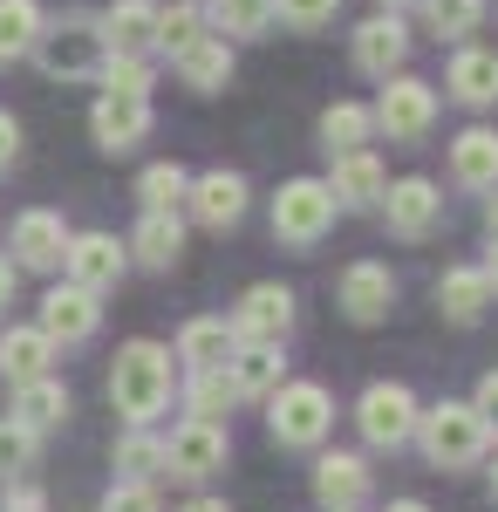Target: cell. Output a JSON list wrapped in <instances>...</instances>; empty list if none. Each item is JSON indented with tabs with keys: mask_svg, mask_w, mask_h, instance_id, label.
Wrapping results in <instances>:
<instances>
[{
	"mask_svg": "<svg viewBox=\"0 0 498 512\" xmlns=\"http://www.w3.org/2000/svg\"><path fill=\"white\" fill-rule=\"evenodd\" d=\"M178 355L164 342H123L110 362V403L123 424H157L171 410V390H178Z\"/></svg>",
	"mask_w": 498,
	"mask_h": 512,
	"instance_id": "1",
	"label": "cell"
},
{
	"mask_svg": "<svg viewBox=\"0 0 498 512\" xmlns=\"http://www.w3.org/2000/svg\"><path fill=\"white\" fill-rule=\"evenodd\" d=\"M410 444L423 451V465H430V472H471V465L492 451V424H485L471 403L444 396V403L417 410V437H410Z\"/></svg>",
	"mask_w": 498,
	"mask_h": 512,
	"instance_id": "2",
	"label": "cell"
},
{
	"mask_svg": "<svg viewBox=\"0 0 498 512\" xmlns=\"http://www.w3.org/2000/svg\"><path fill=\"white\" fill-rule=\"evenodd\" d=\"M335 431V396L321 383H280L267 396V437L280 451H321Z\"/></svg>",
	"mask_w": 498,
	"mask_h": 512,
	"instance_id": "3",
	"label": "cell"
},
{
	"mask_svg": "<svg viewBox=\"0 0 498 512\" xmlns=\"http://www.w3.org/2000/svg\"><path fill=\"white\" fill-rule=\"evenodd\" d=\"M335 212H342V205H335V192H328V178H287L280 198H273V239L294 246V253H307V246L328 239Z\"/></svg>",
	"mask_w": 498,
	"mask_h": 512,
	"instance_id": "4",
	"label": "cell"
},
{
	"mask_svg": "<svg viewBox=\"0 0 498 512\" xmlns=\"http://www.w3.org/2000/svg\"><path fill=\"white\" fill-rule=\"evenodd\" d=\"M103 21L96 14H69V21H55V28H41L35 41V62L48 69L55 82H89L103 69Z\"/></svg>",
	"mask_w": 498,
	"mask_h": 512,
	"instance_id": "5",
	"label": "cell"
},
{
	"mask_svg": "<svg viewBox=\"0 0 498 512\" xmlns=\"http://www.w3.org/2000/svg\"><path fill=\"white\" fill-rule=\"evenodd\" d=\"M417 410L423 403L410 396V383H369L362 403H355V431H362L369 451H403L417 437Z\"/></svg>",
	"mask_w": 498,
	"mask_h": 512,
	"instance_id": "6",
	"label": "cell"
},
{
	"mask_svg": "<svg viewBox=\"0 0 498 512\" xmlns=\"http://www.w3.org/2000/svg\"><path fill=\"white\" fill-rule=\"evenodd\" d=\"M226 458H232V437H226V424L185 417L178 431L164 437V478H178V485H205L212 472H226Z\"/></svg>",
	"mask_w": 498,
	"mask_h": 512,
	"instance_id": "7",
	"label": "cell"
},
{
	"mask_svg": "<svg viewBox=\"0 0 498 512\" xmlns=\"http://www.w3.org/2000/svg\"><path fill=\"white\" fill-rule=\"evenodd\" d=\"M376 130H383L389 144H417V137H430V123H437V89L417 76H383V96H376Z\"/></svg>",
	"mask_w": 498,
	"mask_h": 512,
	"instance_id": "8",
	"label": "cell"
},
{
	"mask_svg": "<svg viewBox=\"0 0 498 512\" xmlns=\"http://www.w3.org/2000/svg\"><path fill=\"white\" fill-rule=\"evenodd\" d=\"M89 137H96V151H137L144 137H151V96H123V89H103L96 96V110H89Z\"/></svg>",
	"mask_w": 498,
	"mask_h": 512,
	"instance_id": "9",
	"label": "cell"
},
{
	"mask_svg": "<svg viewBox=\"0 0 498 512\" xmlns=\"http://www.w3.org/2000/svg\"><path fill=\"white\" fill-rule=\"evenodd\" d=\"M62 274L89 287V294H110L116 280L130 274V246L116 233H69V253H62Z\"/></svg>",
	"mask_w": 498,
	"mask_h": 512,
	"instance_id": "10",
	"label": "cell"
},
{
	"mask_svg": "<svg viewBox=\"0 0 498 512\" xmlns=\"http://www.w3.org/2000/svg\"><path fill=\"white\" fill-rule=\"evenodd\" d=\"M226 321H232V342H280V335L294 328V287L260 280V287L239 294V308H232Z\"/></svg>",
	"mask_w": 498,
	"mask_h": 512,
	"instance_id": "11",
	"label": "cell"
},
{
	"mask_svg": "<svg viewBox=\"0 0 498 512\" xmlns=\"http://www.w3.org/2000/svg\"><path fill=\"white\" fill-rule=\"evenodd\" d=\"M96 301H103V294H89V287H76V280H55V287L41 294V321L35 328L48 335V342H62V349H69V342H89L96 321H103Z\"/></svg>",
	"mask_w": 498,
	"mask_h": 512,
	"instance_id": "12",
	"label": "cell"
},
{
	"mask_svg": "<svg viewBox=\"0 0 498 512\" xmlns=\"http://www.w3.org/2000/svg\"><path fill=\"white\" fill-rule=\"evenodd\" d=\"M335 308H342L355 328L389 321V308H396V274H389L383 260H355V267L342 274V287H335Z\"/></svg>",
	"mask_w": 498,
	"mask_h": 512,
	"instance_id": "13",
	"label": "cell"
},
{
	"mask_svg": "<svg viewBox=\"0 0 498 512\" xmlns=\"http://www.w3.org/2000/svg\"><path fill=\"white\" fill-rule=\"evenodd\" d=\"M383 219H389V233L396 239H430L437 233V219H444V198H437V185L430 178H396L383 192Z\"/></svg>",
	"mask_w": 498,
	"mask_h": 512,
	"instance_id": "14",
	"label": "cell"
},
{
	"mask_svg": "<svg viewBox=\"0 0 498 512\" xmlns=\"http://www.w3.org/2000/svg\"><path fill=\"white\" fill-rule=\"evenodd\" d=\"M246 178L239 171H205V178H192V192H185V205H192V219L205 226V233H232L239 219H246Z\"/></svg>",
	"mask_w": 498,
	"mask_h": 512,
	"instance_id": "15",
	"label": "cell"
},
{
	"mask_svg": "<svg viewBox=\"0 0 498 512\" xmlns=\"http://www.w3.org/2000/svg\"><path fill=\"white\" fill-rule=\"evenodd\" d=\"M348 55H355V69L362 76H396L403 69V55H410V28H403V14H369L362 28H355V41H348Z\"/></svg>",
	"mask_w": 498,
	"mask_h": 512,
	"instance_id": "16",
	"label": "cell"
},
{
	"mask_svg": "<svg viewBox=\"0 0 498 512\" xmlns=\"http://www.w3.org/2000/svg\"><path fill=\"white\" fill-rule=\"evenodd\" d=\"M62 253H69V226H62V212L35 205V212L14 219V267H28V274H55Z\"/></svg>",
	"mask_w": 498,
	"mask_h": 512,
	"instance_id": "17",
	"label": "cell"
},
{
	"mask_svg": "<svg viewBox=\"0 0 498 512\" xmlns=\"http://www.w3.org/2000/svg\"><path fill=\"white\" fill-rule=\"evenodd\" d=\"M226 376H232V390H239V403H267L287 383V349L280 342H239L226 355Z\"/></svg>",
	"mask_w": 498,
	"mask_h": 512,
	"instance_id": "18",
	"label": "cell"
},
{
	"mask_svg": "<svg viewBox=\"0 0 498 512\" xmlns=\"http://www.w3.org/2000/svg\"><path fill=\"white\" fill-rule=\"evenodd\" d=\"M328 192H335V205L342 212H376L389 192V171L376 151H342L335 158V171H328Z\"/></svg>",
	"mask_w": 498,
	"mask_h": 512,
	"instance_id": "19",
	"label": "cell"
},
{
	"mask_svg": "<svg viewBox=\"0 0 498 512\" xmlns=\"http://www.w3.org/2000/svg\"><path fill=\"white\" fill-rule=\"evenodd\" d=\"M314 499H321V512L362 506L369 499V458L362 451H321L314 458Z\"/></svg>",
	"mask_w": 498,
	"mask_h": 512,
	"instance_id": "20",
	"label": "cell"
},
{
	"mask_svg": "<svg viewBox=\"0 0 498 512\" xmlns=\"http://www.w3.org/2000/svg\"><path fill=\"white\" fill-rule=\"evenodd\" d=\"M485 308H492L485 267H444V274H437V315L451 321V328H478Z\"/></svg>",
	"mask_w": 498,
	"mask_h": 512,
	"instance_id": "21",
	"label": "cell"
},
{
	"mask_svg": "<svg viewBox=\"0 0 498 512\" xmlns=\"http://www.w3.org/2000/svg\"><path fill=\"white\" fill-rule=\"evenodd\" d=\"M171 69H178V82H185V89L219 96V89L232 82V41L226 35H198L192 48H178V55H171Z\"/></svg>",
	"mask_w": 498,
	"mask_h": 512,
	"instance_id": "22",
	"label": "cell"
},
{
	"mask_svg": "<svg viewBox=\"0 0 498 512\" xmlns=\"http://www.w3.org/2000/svg\"><path fill=\"white\" fill-rule=\"evenodd\" d=\"M178 253H185V219H178V212H144L137 233H130V260L151 267V274H171Z\"/></svg>",
	"mask_w": 498,
	"mask_h": 512,
	"instance_id": "23",
	"label": "cell"
},
{
	"mask_svg": "<svg viewBox=\"0 0 498 512\" xmlns=\"http://www.w3.org/2000/svg\"><path fill=\"white\" fill-rule=\"evenodd\" d=\"M103 48L110 55H157V7L151 0H116L103 14Z\"/></svg>",
	"mask_w": 498,
	"mask_h": 512,
	"instance_id": "24",
	"label": "cell"
},
{
	"mask_svg": "<svg viewBox=\"0 0 498 512\" xmlns=\"http://www.w3.org/2000/svg\"><path fill=\"white\" fill-rule=\"evenodd\" d=\"M451 178L464 192H498V130L471 123L458 144H451Z\"/></svg>",
	"mask_w": 498,
	"mask_h": 512,
	"instance_id": "25",
	"label": "cell"
},
{
	"mask_svg": "<svg viewBox=\"0 0 498 512\" xmlns=\"http://www.w3.org/2000/svg\"><path fill=\"white\" fill-rule=\"evenodd\" d=\"M451 96L464 110H492L498 103V48H458L451 55Z\"/></svg>",
	"mask_w": 498,
	"mask_h": 512,
	"instance_id": "26",
	"label": "cell"
},
{
	"mask_svg": "<svg viewBox=\"0 0 498 512\" xmlns=\"http://www.w3.org/2000/svg\"><path fill=\"white\" fill-rule=\"evenodd\" d=\"M7 417H21L28 431H62L69 424V390L55 383V376H35V383H14V410Z\"/></svg>",
	"mask_w": 498,
	"mask_h": 512,
	"instance_id": "27",
	"label": "cell"
},
{
	"mask_svg": "<svg viewBox=\"0 0 498 512\" xmlns=\"http://www.w3.org/2000/svg\"><path fill=\"white\" fill-rule=\"evenodd\" d=\"M232 349H239V342H232L226 315H198V321L178 328V362H185V369H219Z\"/></svg>",
	"mask_w": 498,
	"mask_h": 512,
	"instance_id": "28",
	"label": "cell"
},
{
	"mask_svg": "<svg viewBox=\"0 0 498 512\" xmlns=\"http://www.w3.org/2000/svg\"><path fill=\"white\" fill-rule=\"evenodd\" d=\"M48 362H55V342L41 328H7L0 335V376L7 383H35V376H48Z\"/></svg>",
	"mask_w": 498,
	"mask_h": 512,
	"instance_id": "29",
	"label": "cell"
},
{
	"mask_svg": "<svg viewBox=\"0 0 498 512\" xmlns=\"http://www.w3.org/2000/svg\"><path fill=\"white\" fill-rule=\"evenodd\" d=\"M369 137H376L369 103H328V110H321V144H328V158H342V151H369Z\"/></svg>",
	"mask_w": 498,
	"mask_h": 512,
	"instance_id": "30",
	"label": "cell"
},
{
	"mask_svg": "<svg viewBox=\"0 0 498 512\" xmlns=\"http://www.w3.org/2000/svg\"><path fill=\"white\" fill-rule=\"evenodd\" d=\"M205 21H212L226 41H260L273 21H280V7H273V0H212Z\"/></svg>",
	"mask_w": 498,
	"mask_h": 512,
	"instance_id": "31",
	"label": "cell"
},
{
	"mask_svg": "<svg viewBox=\"0 0 498 512\" xmlns=\"http://www.w3.org/2000/svg\"><path fill=\"white\" fill-rule=\"evenodd\" d=\"M232 403H239V390H232L226 362H219V369H185V417H205V424H219Z\"/></svg>",
	"mask_w": 498,
	"mask_h": 512,
	"instance_id": "32",
	"label": "cell"
},
{
	"mask_svg": "<svg viewBox=\"0 0 498 512\" xmlns=\"http://www.w3.org/2000/svg\"><path fill=\"white\" fill-rule=\"evenodd\" d=\"M116 478H144V485L164 478V437L151 424H130L123 431V444H116Z\"/></svg>",
	"mask_w": 498,
	"mask_h": 512,
	"instance_id": "33",
	"label": "cell"
},
{
	"mask_svg": "<svg viewBox=\"0 0 498 512\" xmlns=\"http://www.w3.org/2000/svg\"><path fill=\"white\" fill-rule=\"evenodd\" d=\"M41 7L35 0H0V62H21V55H35L41 41Z\"/></svg>",
	"mask_w": 498,
	"mask_h": 512,
	"instance_id": "34",
	"label": "cell"
},
{
	"mask_svg": "<svg viewBox=\"0 0 498 512\" xmlns=\"http://www.w3.org/2000/svg\"><path fill=\"white\" fill-rule=\"evenodd\" d=\"M41 458V431H28L21 417H0V485H14V478H28Z\"/></svg>",
	"mask_w": 498,
	"mask_h": 512,
	"instance_id": "35",
	"label": "cell"
},
{
	"mask_svg": "<svg viewBox=\"0 0 498 512\" xmlns=\"http://www.w3.org/2000/svg\"><path fill=\"white\" fill-rule=\"evenodd\" d=\"M192 192V178H185V164H151L144 178H137V205L144 212H178Z\"/></svg>",
	"mask_w": 498,
	"mask_h": 512,
	"instance_id": "36",
	"label": "cell"
},
{
	"mask_svg": "<svg viewBox=\"0 0 498 512\" xmlns=\"http://www.w3.org/2000/svg\"><path fill=\"white\" fill-rule=\"evenodd\" d=\"M417 7H423V21H430L437 41H464L485 21V0H417Z\"/></svg>",
	"mask_w": 498,
	"mask_h": 512,
	"instance_id": "37",
	"label": "cell"
},
{
	"mask_svg": "<svg viewBox=\"0 0 498 512\" xmlns=\"http://www.w3.org/2000/svg\"><path fill=\"white\" fill-rule=\"evenodd\" d=\"M198 35H205V7H192V0H171V7L157 14V48H164V55L192 48Z\"/></svg>",
	"mask_w": 498,
	"mask_h": 512,
	"instance_id": "38",
	"label": "cell"
},
{
	"mask_svg": "<svg viewBox=\"0 0 498 512\" xmlns=\"http://www.w3.org/2000/svg\"><path fill=\"white\" fill-rule=\"evenodd\" d=\"M103 89H123V96H151V55H103Z\"/></svg>",
	"mask_w": 498,
	"mask_h": 512,
	"instance_id": "39",
	"label": "cell"
},
{
	"mask_svg": "<svg viewBox=\"0 0 498 512\" xmlns=\"http://www.w3.org/2000/svg\"><path fill=\"white\" fill-rule=\"evenodd\" d=\"M273 7H280V21H287V28L314 35V28H328V21H335V7H342V0H273Z\"/></svg>",
	"mask_w": 498,
	"mask_h": 512,
	"instance_id": "40",
	"label": "cell"
},
{
	"mask_svg": "<svg viewBox=\"0 0 498 512\" xmlns=\"http://www.w3.org/2000/svg\"><path fill=\"white\" fill-rule=\"evenodd\" d=\"M103 512H157V485H144V478H116L110 492H103Z\"/></svg>",
	"mask_w": 498,
	"mask_h": 512,
	"instance_id": "41",
	"label": "cell"
},
{
	"mask_svg": "<svg viewBox=\"0 0 498 512\" xmlns=\"http://www.w3.org/2000/svg\"><path fill=\"white\" fill-rule=\"evenodd\" d=\"M471 410H478V417L492 424V437H498V369H485V376H478V396H471Z\"/></svg>",
	"mask_w": 498,
	"mask_h": 512,
	"instance_id": "42",
	"label": "cell"
},
{
	"mask_svg": "<svg viewBox=\"0 0 498 512\" xmlns=\"http://www.w3.org/2000/svg\"><path fill=\"white\" fill-rule=\"evenodd\" d=\"M0 512H48V499H41V485L14 478V485H7V506H0Z\"/></svg>",
	"mask_w": 498,
	"mask_h": 512,
	"instance_id": "43",
	"label": "cell"
},
{
	"mask_svg": "<svg viewBox=\"0 0 498 512\" xmlns=\"http://www.w3.org/2000/svg\"><path fill=\"white\" fill-rule=\"evenodd\" d=\"M14 158H21V123L0 110V171H14Z\"/></svg>",
	"mask_w": 498,
	"mask_h": 512,
	"instance_id": "44",
	"label": "cell"
},
{
	"mask_svg": "<svg viewBox=\"0 0 498 512\" xmlns=\"http://www.w3.org/2000/svg\"><path fill=\"white\" fill-rule=\"evenodd\" d=\"M14 274H21V267H7V260H0V308L14 301Z\"/></svg>",
	"mask_w": 498,
	"mask_h": 512,
	"instance_id": "45",
	"label": "cell"
},
{
	"mask_svg": "<svg viewBox=\"0 0 498 512\" xmlns=\"http://www.w3.org/2000/svg\"><path fill=\"white\" fill-rule=\"evenodd\" d=\"M185 512H232V506H226V499H192Z\"/></svg>",
	"mask_w": 498,
	"mask_h": 512,
	"instance_id": "46",
	"label": "cell"
},
{
	"mask_svg": "<svg viewBox=\"0 0 498 512\" xmlns=\"http://www.w3.org/2000/svg\"><path fill=\"white\" fill-rule=\"evenodd\" d=\"M485 280H492V294H498V239H492V253H485Z\"/></svg>",
	"mask_w": 498,
	"mask_h": 512,
	"instance_id": "47",
	"label": "cell"
},
{
	"mask_svg": "<svg viewBox=\"0 0 498 512\" xmlns=\"http://www.w3.org/2000/svg\"><path fill=\"white\" fill-rule=\"evenodd\" d=\"M389 512H430L423 499H389Z\"/></svg>",
	"mask_w": 498,
	"mask_h": 512,
	"instance_id": "48",
	"label": "cell"
},
{
	"mask_svg": "<svg viewBox=\"0 0 498 512\" xmlns=\"http://www.w3.org/2000/svg\"><path fill=\"white\" fill-rule=\"evenodd\" d=\"M485 233L498 239V198H492V205H485Z\"/></svg>",
	"mask_w": 498,
	"mask_h": 512,
	"instance_id": "49",
	"label": "cell"
},
{
	"mask_svg": "<svg viewBox=\"0 0 498 512\" xmlns=\"http://www.w3.org/2000/svg\"><path fill=\"white\" fill-rule=\"evenodd\" d=\"M396 7H410V0H383V14H396Z\"/></svg>",
	"mask_w": 498,
	"mask_h": 512,
	"instance_id": "50",
	"label": "cell"
},
{
	"mask_svg": "<svg viewBox=\"0 0 498 512\" xmlns=\"http://www.w3.org/2000/svg\"><path fill=\"white\" fill-rule=\"evenodd\" d=\"M492 506H498V465H492Z\"/></svg>",
	"mask_w": 498,
	"mask_h": 512,
	"instance_id": "51",
	"label": "cell"
},
{
	"mask_svg": "<svg viewBox=\"0 0 498 512\" xmlns=\"http://www.w3.org/2000/svg\"><path fill=\"white\" fill-rule=\"evenodd\" d=\"M335 512H362V506H335Z\"/></svg>",
	"mask_w": 498,
	"mask_h": 512,
	"instance_id": "52",
	"label": "cell"
}]
</instances>
